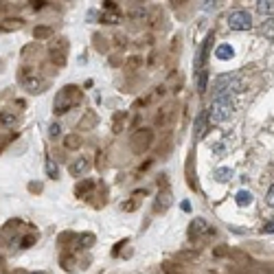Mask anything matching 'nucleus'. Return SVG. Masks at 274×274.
<instances>
[{"mask_svg": "<svg viewBox=\"0 0 274 274\" xmlns=\"http://www.w3.org/2000/svg\"><path fill=\"white\" fill-rule=\"evenodd\" d=\"M261 33H263L268 40L274 42V18H268V20H265V22L261 24Z\"/></svg>", "mask_w": 274, "mask_h": 274, "instance_id": "11", "label": "nucleus"}, {"mask_svg": "<svg viewBox=\"0 0 274 274\" xmlns=\"http://www.w3.org/2000/svg\"><path fill=\"white\" fill-rule=\"evenodd\" d=\"M233 112H235L233 97H215V101L210 103V108H208V123L210 125L224 123Z\"/></svg>", "mask_w": 274, "mask_h": 274, "instance_id": "1", "label": "nucleus"}, {"mask_svg": "<svg viewBox=\"0 0 274 274\" xmlns=\"http://www.w3.org/2000/svg\"><path fill=\"white\" fill-rule=\"evenodd\" d=\"M228 26H230L233 31H248V29H252V18H250V13L243 11V9L233 11V13L228 16Z\"/></svg>", "mask_w": 274, "mask_h": 274, "instance_id": "5", "label": "nucleus"}, {"mask_svg": "<svg viewBox=\"0 0 274 274\" xmlns=\"http://www.w3.org/2000/svg\"><path fill=\"white\" fill-rule=\"evenodd\" d=\"M252 202V193H248V191H239L237 193V204L239 206H248Z\"/></svg>", "mask_w": 274, "mask_h": 274, "instance_id": "14", "label": "nucleus"}, {"mask_svg": "<svg viewBox=\"0 0 274 274\" xmlns=\"http://www.w3.org/2000/svg\"><path fill=\"white\" fill-rule=\"evenodd\" d=\"M215 57L226 62V59H230V57H235V48L230 46V44H220V46L215 48Z\"/></svg>", "mask_w": 274, "mask_h": 274, "instance_id": "7", "label": "nucleus"}, {"mask_svg": "<svg viewBox=\"0 0 274 274\" xmlns=\"http://www.w3.org/2000/svg\"><path fill=\"white\" fill-rule=\"evenodd\" d=\"M95 243V235L93 233H86L79 237V241H77V248H88V246Z\"/></svg>", "mask_w": 274, "mask_h": 274, "instance_id": "13", "label": "nucleus"}, {"mask_svg": "<svg viewBox=\"0 0 274 274\" xmlns=\"http://www.w3.org/2000/svg\"><path fill=\"white\" fill-rule=\"evenodd\" d=\"M230 173H233V171H230V169H220V171H217V173H215V178H217V180H220V182H226V180H224V178H228V175H230Z\"/></svg>", "mask_w": 274, "mask_h": 274, "instance_id": "19", "label": "nucleus"}, {"mask_svg": "<svg viewBox=\"0 0 274 274\" xmlns=\"http://www.w3.org/2000/svg\"><path fill=\"white\" fill-rule=\"evenodd\" d=\"M46 171H48V175H51V178H57V175H59V169H57V167H55V165L51 163V160H48V163H46Z\"/></svg>", "mask_w": 274, "mask_h": 274, "instance_id": "18", "label": "nucleus"}, {"mask_svg": "<svg viewBox=\"0 0 274 274\" xmlns=\"http://www.w3.org/2000/svg\"><path fill=\"white\" fill-rule=\"evenodd\" d=\"M33 35H35V38H46V35H51V29H40V26H38V29L33 31Z\"/></svg>", "mask_w": 274, "mask_h": 274, "instance_id": "21", "label": "nucleus"}, {"mask_svg": "<svg viewBox=\"0 0 274 274\" xmlns=\"http://www.w3.org/2000/svg\"><path fill=\"white\" fill-rule=\"evenodd\" d=\"M59 134H62V125H59V123H53V125H51V136L57 138Z\"/></svg>", "mask_w": 274, "mask_h": 274, "instance_id": "22", "label": "nucleus"}, {"mask_svg": "<svg viewBox=\"0 0 274 274\" xmlns=\"http://www.w3.org/2000/svg\"><path fill=\"white\" fill-rule=\"evenodd\" d=\"M257 9H259V13H263V16H274V0H259Z\"/></svg>", "mask_w": 274, "mask_h": 274, "instance_id": "9", "label": "nucleus"}, {"mask_svg": "<svg viewBox=\"0 0 274 274\" xmlns=\"http://www.w3.org/2000/svg\"><path fill=\"white\" fill-rule=\"evenodd\" d=\"M210 42H213V33L206 35L204 44H202V48H200V64H204V59H206V55H208V48H210Z\"/></svg>", "mask_w": 274, "mask_h": 274, "instance_id": "12", "label": "nucleus"}, {"mask_svg": "<svg viewBox=\"0 0 274 274\" xmlns=\"http://www.w3.org/2000/svg\"><path fill=\"white\" fill-rule=\"evenodd\" d=\"M86 169H88V160H86V158H79V160H75V163L68 167L70 175H81V173L86 171Z\"/></svg>", "mask_w": 274, "mask_h": 274, "instance_id": "8", "label": "nucleus"}, {"mask_svg": "<svg viewBox=\"0 0 274 274\" xmlns=\"http://www.w3.org/2000/svg\"><path fill=\"white\" fill-rule=\"evenodd\" d=\"M42 274H46V272H42Z\"/></svg>", "mask_w": 274, "mask_h": 274, "instance_id": "25", "label": "nucleus"}, {"mask_svg": "<svg viewBox=\"0 0 274 274\" xmlns=\"http://www.w3.org/2000/svg\"><path fill=\"white\" fill-rule=\"evenodd\" d=\"M265 202H268V206L274 208V185L268 189V195H265Z\"/></svg>", "mask_w": 274, "mask_h": 274, "instance_id": "20", "label": "nucleus"}, {"mask_svg": "<svg viewBox=\"0 0 274 274\" xmlns=\"http://www.w3.org/2000/svg\"><path fill=\"white\" fill-rule=\"evenodd\" d=\"M79 101H81V90L77 86H64L55 97V114H64Z\"/></svg>", "mask_w": 274, "mask_h": 274, "instance_id": "2", "label": "nucleus"}, {"mask_svg": "<svg viewBox=\"0 0 274 274\" xmlns=\"http://www.w3.org/2000/svg\"><path fill=\"white\" fill-rule=\"evenodd\" d=\"M33 241H35V237H26V239L22 241V248H26V246H31Z\"/></svg>", "mask_w": 274, "mask_h": 274, "instance_id": "24", "label": "nucleus"}, {"mask_svg": "<svg viewBox=\"0 0 274 274\" xmlns=\"http://www.w3.org/2000/svg\"><path fill=\"white\" fill-rule=\"evenodd\" d=\"M200 81H198V88H200V93H204L206 90V79H208V75H206V70H200Z\"/></svg>", "mask_w": 274, "mask_h": 274, "instance_id": "16", "label": "nucleus"}, {"mask_svg": "<svg viewBox=\"0 0 274 274\" xmlns=\"http://www.w3.org/2000/svg\"><path fill=\"white\" fill-rule=\"evenodd\" d=\"M20 83H22V88L29 90L31 95H40L42 90L46 88V81L42 79V75L31 73V70H22V73H20Z\"/></svg>", "mask_w": 274, "mask_h": 274, "instance_id": "4", "label": "nucleus"}, {"mask_svg": "<svg viewBox=\"0 0 274 274\" xmlns=\"http://www.w3.org/2000/svg\"><path fill=\"white\" fill-rule=\"evenodd\" d=\"M11 123H13V116L11 114H5V112H3V125H5V128H9Z\"/></svg>", "mask_w": 274, "mask_h": 274, "instance_id": "23", "label": "nucleus"}, {"mask_svg": "<svg viewBox=\"0 0 274 274\" xmlns=\"http://www.w3.org/2000/svg\"><path fill=\"white\" fill-rule=\"evenodd\" d=\"M79 143H81L79 136H68V138H66V147H68V149H77V147H79Z\"/></svg>", "mask_w": 274, "mask_h": 274, "instance_id": "17", "label": "nucleus"}, {"mask_svg": "<svg viewBox=\"0 0 274 274\" xmlns=\"http://www.w3.org/2000/svg\"><path fill=\"white\" fill-rule=\"evenodd\" d=\"M195 230H208V224L204 220H193L191 222V233L195 235Z\"/></svg>", "mask_w": 274, "mask_h": 274, "instance_id": "15", "label": "nucleus"}, {"mask_svg": "<svg viewBox=\"0 0 274 274\" xmlns=\"http://www.w3.org/2000/svg\"><path fill=\"white\" fill-rule=\"evenodd\" d=\"M93 189H95V182L93 180H86V182H81V185L75 187V195H77V198H86V193L93 191Z\"/></svg>", "mask_w": 274, "mask_h": 274, "instance_id": "10", "label": "nucleus"}, {"mask_svg": "<svg viewBox=\"0 0 274 274\" xmlns=\"http://www.w3.org/2000/svg\"><path fill=\"white\" fill-rule=\"evenodd\" d=\"M151 138H154L151 130H138L136 134L130 138V145H132V149H134L136 154H140V151H145L147 147L151 145Z\"/></svg>", "mask_w": 274, "mask_h": 274, "instance_id": "6", "label": "nucleus"}, {"mask_svg": "<svg viewBox=\"0 0 274 274\" xmlns=\"http://www.w3.org/2000/svg\"><path fill=\"white\" fill-rule=\"evenodd\" d=\"M243 83L237 73H228L215 79V93L217 97H233V93H241Z\"/></svg>", "mask_w": 274, "mask_h": 274, "instance_id": "3", "label": "nucleus"}]
</instances>
